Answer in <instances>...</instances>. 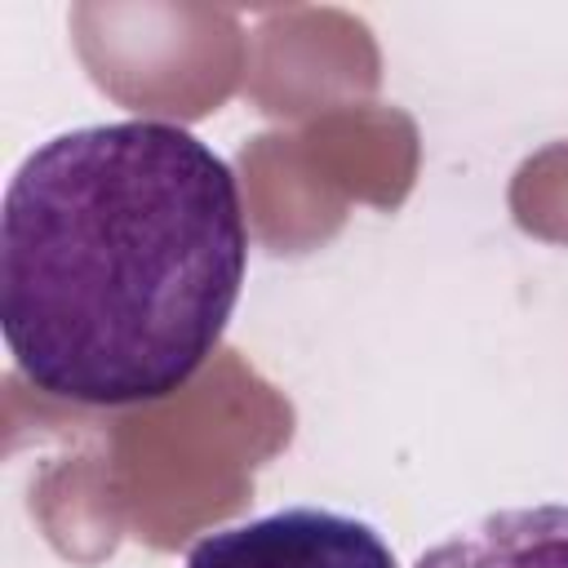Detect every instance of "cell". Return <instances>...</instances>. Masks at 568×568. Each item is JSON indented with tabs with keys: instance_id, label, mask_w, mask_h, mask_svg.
Here are the masks:
<instances>
[{
	"instance_id": "1",
	"label": "cell",
	"mask_w": 568,
	"mask_h": 568,
	"mask_svg": "<svg viewBox=\"0 0 568 568\" xmlns=\"http://www.w3.org/2000/svg\"><path fill=\"white\" fill-rule=\"evenodd\" d=\"M244 262L240 182L191 129L120 120L58 133L4 191V346L53 399H164L217 351Z\"/></svg>"
},
{
	"instance_id": "2",
	"label": "cell",
	"mask_w": 568,
	"mask_h": 568,
	"mask_svg": "<svg viewBox=\"0 0 568 568\" xmlns=\"http://www.w3.org/2000/svg\"><path fill=\"white\" fill-rule=\"evenodd\" d=\"M182 568H395V555L355 515L288 506L200 537Z\"/></svg>"
},
{
	"instance_id": "3",
	"label": "cell",
	"mask_w": 568,
	"mask_h": 568,
	"mask_svg": "<svg viewBox=\"0 0 568 568\" xmlns=\"http://www.w3.org/2000/svg\"><path fill=\"white\" fill-rule=\"evenodd\" d=\"M417 568H568V501L493 510L435 541Z\"/></svg>"
}]
</instances>
